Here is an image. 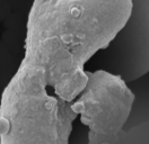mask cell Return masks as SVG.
<instances>
[{
  "instance_id": "obj_3",
  "label": "cell",
  "mask_w": 149,
  "mask_h": 144,
  "mask_svg": "<svg viewBox=\"0 0 149 144\" xmlns=\"http://www.w3.org/2000/svg\"><path fill=\"white\" fill-rule=\"evenodd\" d=\"M87 77L72 109L88 127V144L110 142L124 129L136 95L128 82L114 73L98 69L87 71Z\"/></svg>"
},
{
  "instance_id": "obj_2",
  "label": "cell",
  "mask_w": 149,
  "mask_h": 144,
  "mask_svg": "<svg viewBox=\"0 0 149 144\" xmlns=\"http://www.w3.org/2000/svg\"><path fill=\"white\" fill-rule=\"evenodd\" d=\"M72 102L47 84L42 68L23 61L1 96L0 144H69Z\"/></svg>"
},
{
  "instance_id": "obj_1",
  "label": "cell",
  "mask_w": 149,
  "mask_h": 144,
  "mask_svg": "<svg viewBox=\"0 0 149 144\" xmlns=\"http://www.w3.org/2000/svg\"><path fill=\"white\" fill-rule=\"evenodd\" d=\"M131 6V0H34L24 62L42 68L47 84L72 102L88 80L85 64L110 44Z\"/></svg>"
},
{
  "instance_id": "obj_4",
  "label": "cell",
  "mask_w": 149,
  "mask_h": 144,
  "mask_svg": "<svg viewBox=\"0 0 149 144\" xmlns=\"http://www.w3.org/2000/svg\"><path fill=\"white\" fill-rule=\"evenodd\" d=\"M125 24L97 57L100 69L128 83L149 73V0H131Z\"/></svg>"
},
{
  "instance_id": "obj_5",
  "label": "cell",
  "mask_w": 149,
  "mask_h": 144,
  "mask_svg": "<svg viewBox=\"0 0 149 144\" xmlns=\"http://www.w3.org/2000/svg\"><path fill=\"white\" fill-rule=\"evenodd\" d=\"M101 144H149V120L123 129L112 141Z\"/></svg>"
}]
</instances>
